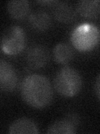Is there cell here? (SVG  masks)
Wrapping results in <instances>:
<instances>
[{
    "instance_id": "obj_1",
    "label": "cell",
    "mask_w": 100,
    "mask_h": 134,
    "mask_svg": "<svg viewBox=\"0 0 100 134\" xmlns=\"http://www.w3.org/2000/svg\"><path fill=\"white\" fill-rule=\"evenodd\" d=\"M21 96L23 102L35 109L47 107L52 102L53 91L49 80L39 74L29 75L21 83Z\"/></svg>"
},
{
    "instance_id": "obj_2",
    "label": "cell",
    "mask_w": 100,
    "mask_h": 134,
    "mask_svg": "<svg viewBox=\"0 0 100 134\" xmlns=\"http://www.w3.org/2000/svg\"><path fill=\"white\" fill-rule=\"evenodd\" d=\"M83 79L80 73L70 66L58 70L53 78L54 89L64 97L77 96L82 89Z\"/></svg>"
},
{
    "instance_id": "obj_3",
    "label": "cell",
    "mask_w": 100,
    "mask_h": 134,
    "mask_svg": "<svg viewBox=\"0 0 100 134\" xmlns=\"http://www.w3.org/2000/svg\"><path fill=\"white\" fill-rule=\"evenodd\" d=\"M26 43L23 29L17 25L5 29L1 39V49L8 55H17L23 51Z\"/></svg>"
},
{
    "instance_id": "obj_4",
    "label": "cell",
    "mask_w": 100,
    "mask_h": 134,
    "mask_svg": "<svg viewBox=\"0 0 100 134\" xmlns=\"http://www.w3.org/2000/svg\"><path fill=\"white\" fill-rule=\"evenodd\" d=\"M100 31L98 28L89 24H83L74 29L71 35L73 46L78 50H90L98 43Z\"/></svg>"
},
{
    "instance_id": "obj_5",
    "label": "cell",
    "mask_w": 100,
    "mask_h": 134,
    "mask_svg": "<svg viewBox=\"0 0 100 134\" xmlns=\"http://www.w3.org/2000/svg\"><path fill=\"white\" fill-rule=\"evenodd\" d=\"M18 84V76L11 64L4 60H0V88L3 91L11 92Z\"/></svg>"
},
{
    "instance_id": "obj_6",
    "label": "cell",
    "mask_w": 100,
    "mask_h": 134,
    "mask_svg": "<svg viewBox=\"0 0 100 134\" xmlns=\"http://www.w3.org/2000/svg\"><path fill=\"white\" fill-rule=\"evenodd\" d=\"M49 54L44 46L37 44L33 45L28 50L26 54L27 65L31 69H41L48 64Z\"/></svg>"
},
{
    "instance_id": "obj_7",
    "label": "cell",
    "mask_w": 100,
    "mask_h": 134,
    "mask_svg": "<svg viewBox=\"0 0 100 134\" xmlns=\"http://www.w3.org/2000/svg\"><path fill=\"white\" fill-rule=\"evenodd\" d=\"M76 10L73 6L68 2H56L53 6V13L57 21L60 23H71L76 18Z\"/></svg>"
},
{
    "instance_id": "obj_8",
    "label": "cell",
    "mask_w": 100,
    "mask_h": 134,
    "mask_svg": "<svg viewBox=\"0 0 100 134\" xmlns=\"http://www.w3.org/2000/svg\"><path fill=\"white\" fill-rule=\"evenodd\" d=\"M28 22L33 29L39 32H43L51 26L52 20L47 11L38 9L30 14L28 17Z\"/></svg>"
},
{
    "instance_id": "obj_9",
    "label": "cell",
    "mask_w": 100,
    "mask_h": 134,
    "mask_svg": "<svg viewBox=\"0 0 100 134\" xmlns=\"http://www.w3.org/2000/svg\"><path fill=\"white\" fill-rule=\"evenodd\" d=\"M10 134H38L39 129L33 120L21 117L14 121L8 127Z\"/></svg>"
},
{
    "instance_id": "obj_10",
    "label": "cell",
    "mask_w": 100,
    "mask_h": 134,
    "mask_svg": "<svg viewBox=\"0 0 100 134\" xmlns=\"http://www.w3.org/2000/svg\"><path fill=\"white\" fill-rule=\"evenodd\" d=\"M76 11L84 19H95L100 14V1L98 0L78 1L76 4Z\"/></svg>"
},
{
    "instance_id": "obj_11",
    "label": "cell",
    "mask_w": 100,
    "mask_h": 134,
    "mask_svg": "<svg viewBox=\"0 0 100 134\" xmlns=\"http://www.w3.org/2000/svg\"><path fill=\"white\" fill-rule=\"evenodd\" d=\"M7 9L11 18L19 20L28 14L30 5L27 0H12L8 3Z\"/></svg>"
},
{
    "instance_id": "obj_12",
    "label": "cell",
    "mask_w": 100,
    "mask_h": 134,
    "mask_svg": "<svg viewBox=\"0 0 100 134\" xmlns=\"http://www.w3.org/2000/svg\"><path fill=\"white\" fill-rule=\"evenodd\" d=\"M48 134H74L77 132V127L74 121L68 118H63L53 122L46 131Z\"/></svg>"
},
{
    "instance_id": "obj_13",
    "label": "cell",
    "mask_w": 100,
    "mask_h": 134,
    "mask_svg": "<svg viewBox=\"0 0 100 134\" xmlns=\"http://www.w3.org/2000/svg\"><path fill=\"white\" fill-rule=\"evenodd\" d=\"M53 60L60 65H66L73 58V50L72 47L66 43H59L53 49Z\"/></svg>"
},
{
    "instance_id": "obj_14",
    "label": "cell",
    "mask_w": 100,
    "mask_h": 134,
    "mask_svg": "<svg viewBox=\"0 0 100 134\" xmlns=\"http://www.w3.org/2000/svg\"><path fill=\"white\" fill-rule=\"evenodd\" d=\"M94 91H95V94L97 95V96L98 97V99L100 100V74L98 75V77L95 80Z\"/></svg>"
},
{
    "instance_id": "obj_15",
    "label": "cell",
    "mask_w": 100,
    "mask_h": 134,
    "mask_svg": "<svg viewBox=\"0 0 100 134\" xmlns=\"http://www.w3.org/2000/svg\"><path fill=\"white\" fill-rule=\"evenodd\" d=\"M39 3H51L53 2H51V1H40Z\"/></svg>"
}]
</instances>
